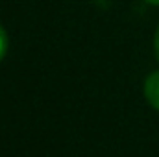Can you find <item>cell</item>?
Wrapping results in <instances>:
<instances>
[{
    "label": "cell",
    "instance_id": "obj_4",
    "mask_svg": "<svg viewBox=\"0 0 159 157\" xmlns=\"http://www.w3.org/2000/svg\"><path fill=\"white\" fill-rule=\"evenodd\" d=\"M146 6H152V7H159V0H143Z\"/></svg>",
    "mask_w": 159,
    "mask_h": 157
},
{
    "label": "cell",
    "instance_id": "obj_3",
    "mask_svg": "<svg viewBox=\"0 0 159 157\" xmlns=\"http://www.w3.org/2000/svg\"><path fill=\"white\" fill-rule=\"evenodd\" d=\"M152 50H154V57H156V61H157V65H159V22H157V26H156V30H154Z\"/></svg>",
    "mask_w": 159,
    "mask_h": 157
},
{
    "label": "cell",
    "instance_id": "obj_1",
    "mask_svg": "<svg viewBox=\"0 0 159 157\" xmlns=\"http://www.w3.org/2000/svg\"><path fill=\"white\" fill-rule=\"evenodd\" d=\"M143 96L146 104L159 113V69H154L146 74L143 81Z\"/></svg>",
    "mask_w": 159,
    "mask_h": 157
},
{
    "label": "cell",
    "instance_id": "obj_2",
    "mask_svg": "<svg viewBox=\"0 0 159 157\" xmlns=\"http://www.w3.org/2000/svg\"><path fill=\"white\" fill-rule=\"evenodd\" d=\"M7 52H9V34L6 26L0 22V63L7 57Z\"/></svg>",
    "mask_w": 159,
    "mask_h": 157
}]
</instances>
